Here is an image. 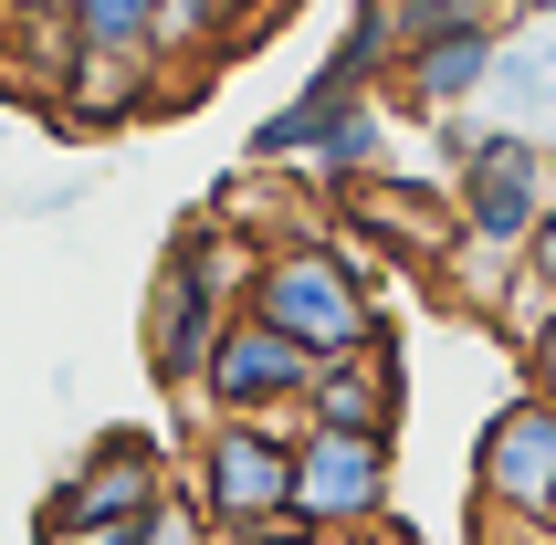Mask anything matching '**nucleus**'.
<instances>
[{
	"label": "nucleus",
	"instance_id": "39448f33",
	"mask_svg": "<svg viewBox=\"0 0 556 545\" xmlns=\"http://www.w3.org/2000/svg\"><path fill=\"white\" fill-rule=\"evenodd\" d=\"M389 493H400V441H368V430H315L294 420V515L315 535H378L389 524Z\"/></svg>",
	"mask_w": 556,
	"mask_h": 545
},
{
	"label": "nucleus",
	"instance_id": "f3484780",
	"mask_svg": "<svg viewBox=\"0 0 556 545\" xmlns=\"http://www.w3.org/2000/svg\"><path fill=\"white\" fill-rule=\"evenodd\" d=\"M0 22L11 31H63V0H0Z\"/></svg>",
	"mask_w": 556,
	"mask_h": 545
},
{
	"label": "nucleus",
	"instance_id": "423d86ee",
	"mask_svg": "<svg viewBox=\"0 0 556 545\" xmlns=\"http://www.w3.org/2000/svg\"><path fill=\"white\" fill-rule=\"evenodd\" d=\"M546 504H556V398L515 389L472 430V515H504L515 535L546 545Z\"/></svg>",
	"mask_w": 556,
	"mask_h": 545
},
{
	"label": "nucleus",
	"instance_id": "f03ea898",
	"mask_svg": "<svg viewBox=\"0 0 556 545\" xmlns=\"http://www.w3.org/2000/svg\"><path fill=\"white\" fill-rule=\"evenodd\" d=\"M378 283H389V263H368V252H346L337 231H305V220H294V231H263L252 315L283 326L305 357H337V346H357V335L389 315Z\"/></svg>",
	"mask_w": 556,
	"mask_h": 545
},
{
	"label": "nucleus",
	"instance_id": "6e6552de",
	"mask_svg": "<svg viewBox=\"0 0 556 545\" xmlns=\"http://www.w3.org/2000/svg\"><path fill=\"white\" fill-rule=\"evenodd\" d=\"M305 420H315V430H368V441H400V420H409L400 315H378L357 346L315 357V378H305Z\"/></svg>",
	"mask_w": 556,
	"mask_h": 545
},
{
	"label": "nucleus",
	"instance_id": "20e7f679",
	"mask_svg": "<svg viewBox=\"0 0 556 545\" xmlns=\"http://www.w3.org/2000/svg\"><path fill=\"white\" fill-rule=\"evenodd\" d=\"M168 483H179V452H168L157 430H94L85 452H74V472L42 493V515H31V545L85 535V524H137Z\"/></svg>",
	"mask_w": 556,
	"mask_h": 545
},
{
	"label": "nucleus",
	"instance_id": "9b49d317",
	"mask_svg": "<svg viewBox=\"0 0 556 545\" xmlns=\"http://www.w3.org/2000/svg\"><path fill=\"white\" fill-rule=\"evenodd\" d=\"M148 94H157V63H137V53H63V105H74L85 126L148 116Z\"/></svg>",
	"mask_w": 556,
	"mask_h": 545
},
{
	"label": "nucleus",
	"instance_id": "7ed1b4c3",
	"mask_svg": "<svg viewBox=\"0 0 556 545\" xmlns=\"http://www.w3.org/2000/svg\"><path fill=\"white\" fill-rule=\"evenodd\" d=\"M179 483L200 493V515L220 524V545L283 535L294 515V420H200L179 452Z\"/></svg>",
	"mask_w": 556,
	"mask_h": 545
},
{
	"label": "nucleus",
	"instance_id": "f257e3e1",
	"mask_svg": "<svg viewBox=\"0 0 556 545\" xmlns=\"http://www.w3.org/2000/svg\"><path fill=\"white\" fill-rule=\"evenodd\" d=\"M252 272H263V231H242L231 211H189L179 231H168V252H157V272H148V315H137L148 378L168 398L200 389L220 326L252 315Z\"/></svg>",
	"mask_w": 556,
	"mask_h": 545
},
{
	"label": "nucleus",
	"instance_id": "1a4fd4ad",
	"mask_svg": "<svg viewBox=\"0 0 556 545\" xmlns=\"http://www.w3.org/2000/svg\"><path fill=\"white\" fill-rule=\"evenodd\" d=\"M494 53H504V22H463V31H431V42H400V63H389L400 116L441 126V116H463V105H483Z\"/></svg>",
	"mask_w": 556,
	"mask_h": 545
},
{
	"label": "nucleus",
	"instance_id": "4468645a",
	"mask_svg": "<svg viewBox=\"0 0 556 545\" xmlns=\"http://www.w3.org/2000/svg\"><path fill=\"white\" fill-rule=\"evenodd\" d=\"M389 11V42H431V31H463V22H504V0H378Z\"/></svg>",
	"mask_w": 556,
	"mask_h": 545
},
{
	"label": "nucleus",
	"instance_id": "f8f14e48",
	"mask_svg": "<svg viewBox=\"0 0 556 545\" xmlns=\"http://www.w3.org/2000/svg\"><path fill=\"white\" fill-rule=\"evenodd\" d=\"M546 105H556V31H504L494 85H483V116H504V126H535Z\"/></svg>",
	"mask_w": 556,
	"mask_h": 545
},
{
	"label": "nucleus",
	"instance_id": "0eeeda50",
	"mask_svg": "<svg viewBox=\"0 0 556 545\" xmlns=\"http://www.w3.org/2000/svg\"><path fill=\"white\" fill-rule=\"evenodd\" d=\"M305 378L315 357L294 346L283 326H263V315H231L211 346V367H200V389L179 398V420H305Z\"/></svg>",
	"mask_w": 556,
	"mask_h": 545
},
{
	"label": "nucleus",
	"instance_id": "dca6fc26",
	"mask_svg": "<svg viewBox=\"0 0 556 545\" xmlns=\"http://www.w3.org/2000/svg\"><path fill=\"white\" fill-rule=\"evenodd\" d=\"M515 389L556 398V315H546V335H535V346H515Z\"/></svg>",
	"mask_w": 556,
	"mask_h": 545
},
{
	"label": "nucleus",
	"instance_id": "2eb2a0df",
	"mask_svg": "<svg viewBox=\"0 0 556 545\" xmlns=\"http://www.w3.org/2000/svg\"><path fill=\"white\" fill-rule=\"evenodd\" d=\"M137 545H220V524L200 515V493H189V483H168L148 515H137Z\"/></svg>",
	"mask_w": 556,
	"mask_h": 545
},
{
	"label": "nucleus",
	"instance_id": "412c9836",
	"mask_svg": "<svg viewBox=\"0 0 556 545\" xmlns=\"http://www.w3.org/2000/svg\"><path fill=\"white\" fill-rule=\"evenodd\" d=\"M546 545H556V504H546Z\"/></svg>",
	"mask_w": 556,
	"mask_h": 545
},
{
	"label": "nucleus",
	"instance_id": "6ab92c4d",
	"mask_svg": "<svg viewBox=\"0 0 556 545\" xmlns=\"http://www.w3.org/2000/svg\"><path fill=\"white\" fill-rule=\"evenodd\" d=\"M53 545H137V524H85V535H53Z\"/></svg>",
	"mask_w": 556,
	"mask_h": 545
},
{
	"label": "nucleus",
	"instance_id": "9d476101",
	"mask_svg": "<svg viewBox=\"0 0 556 545\" xmlns=\"http://www.w3.org/2000/svg\"><path fill=\"white\" fill-rule=\"evenodd\" d=\"M378 157H389V105H346V116L326 126V137H315L294 168H305V189H326V200L346 211V200L378 179Z\"/></svg>",
	"mask_w": 556,
	"mask_h": 545
},
{
	"label": "nucleus",
	"instance_id": "aec40b11",
	"mask_svg": "<svg viewBox=\"0 0 556 545\" xmlns=\"http://www.w3.org/2000/svg\"><path fill=\"white\" fill-rule=\"evenodd\" d=\"M242 545H337V535H315V524H283V535H242Z\"/></svg>",
	"mask_w": 556,
	"mask_h": 545
},
{
	"label": "nucleus",
	"instance_id": "a211bd4d",
	"mask_svg": "<svg viewBox=\"0 0 556 545\" xmlns=\"http://www.w3.org/2000/svg\"><path fill=\"white\" fill-rule=\"evenodd\" d=\"M526 272H535V283H546V294H556V211L535 220V242H526Z\"/></svg>",
	"mask_w": 556,
	"mask_h": 545
},
{
	"label": "nucleus",
	"instance_id": "ddd939ff",
	"mask_svg": "<svg viewBox=\"0 0 556 545\" xmlns=\"http://www.w3.org/2000/svg\"><path fill=\"white\" fill-rule=\"evenodd\" d=\"M157 11H168V0H63V42H74V53L157 63Z\"/></svg>",
	"mask_w": 556,
	"mask_h": 545
}]
</instances>
